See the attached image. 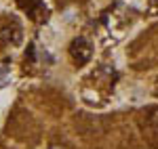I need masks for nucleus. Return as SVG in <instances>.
I'll return each instance as SVG.
<instances>
[{
	"instance_id": "1",
	"label": "nucleus",
	"mask_w": 158,
	"mask_h": 149,
	"mask_svg": "<svg viewBox=\"0 0 158 149\" xmlns=\"http://www.w3.org/2000/svg\"><path fill=\"white\" fill-rule=\"evenodd\" d=\"M70 53H72L74 61L78 63V65H85V63L89 61V57H91V46L86 44L85 38H78V40H74V42H72Z\"/></svg>"
},
{
	"instance_id": "2",
	"label": "nucleus",
	"mask_w": 158,
	"mask_h": 149,
	"mask_svg": "<svg viewBox=\"0 0 158 149\" xmlns=\"http://www.w3.org/2000/svg\"><path fill=\"white\" fill-rule=\"evenodd\" d=\"M0 40L6 44H17L21 40V29L17 25H4L0 27Z\"/></svg>"
},
{
	"instance_id": "3",
	"label": "nucleus",
	"mask_w": 158,
	"mask_h": 149,
	"mask_svg": "<svg viewBox=\"0 0 158 149\" xmlns=\"http://www.w3.org/2000/svg\"><path fill=\"white\" fill-rule=\"evenodd\" d=\"M146 126L150 128L152 137H158V107L148 109V113H146Z\"/></svg>"
}]
</instances>
